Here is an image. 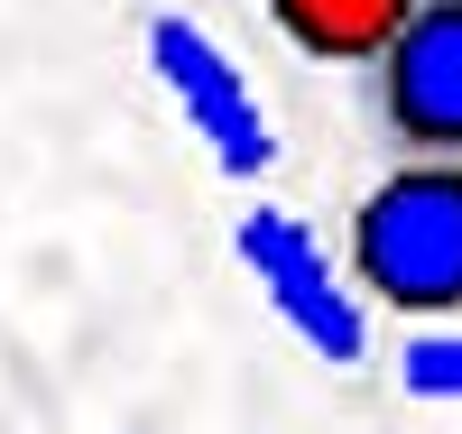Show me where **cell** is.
Instances as JSON below:
<instances>
[{"label":"cell","instance_id":"obj_1","mask_svg":"<svg viewBox=\"0 0 462 434\" xmlns=\"http://www.w3.org/2000/svg\"><path fill=\"white\" fill-rule=\"evenodd\" d=\"M352 287L389 314H462V157H398L352 204Z\"/></svg>","mask_w":462,"mask_h":434},{"label":"cell","instance_id":"obj_3","mask_svg":"<svg viewBox=\"0 0 462 434\" xmlns=\"http://www.w3.org/2000/svg\"><path fill=\"white\" fill-rule=\"evenodd\" d=\"M148 74L167 84V102H176V121L204 139V157L231 176V185H259L268 167H278V130H268V102H259V84L241 65L222 56V37L204 28V19H185V10H158L148 19Z\"/></svg>","mask_w":462,"mask_h":434},{"label":"cell","instance_id":"obj_6","mask_svg":"<svg viewBox=\"0 0 462 434\" xmlns=\"http://www.w3.org/2000/svg\"><path fill=\"white\" fill-rule=\"evenodd\" d=\"M398 388L416 407H462V324H426L398 351Z\"/></svg>","mask_w":462,"mask_h":434},{"label":"cell","instance_id":"obj_5","mask_svg":"<svg viewBox=\"0 0 462 434\" xmlns=\"http://www.w3.org/2000/svg\"><path fill=\"white\" fill-rule=\"evenodd\" d=\"M416 0H268V28L315 65H370Z\"/></svg>","mask_w":462,"mask_h":434},{"label":"cell","instance_id":"obj_2","mask_svg":"<svg viewBox=\"0 0 462 434\" xmlns=\"http://www.w3.org/2000/svg\"><path fill=\"white\" fill-rule=\"evenodd\" d=\"M231 259L259 278L268 314H278L324 370H361L370 361V296L333 268V250L287 204H250L241 222H231Z\"/></svg>","mask_w":462,"mask_h":434},{"label":"cell","instance_id":"obj_4","mask_svg":"<svg viewBox=\"0 0 462 434\" xmlns=\"http://www.w3.org/2000/svg\"><path fill=\"white\" fill-rule=\"evenodd\" d=\"M370 121L398 157H462V0H416L370 56Z\"/></svg>","mask_w":462,"mask_h":434}]
</instances>
